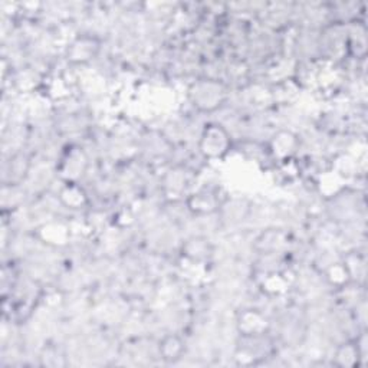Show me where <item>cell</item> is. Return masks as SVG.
I'll return each instance as SVG.
<instances>
[{
    "label": "cell",
    "mask_w": 368,
    "mask_h": 368,
    "mask_svg": "<svg viewBox=\"0 0 368 368\" xmlns=\"http://www.w3.org/2000/svg\"><path fill=\"white\" fill-rule=\"evenodd\" d=\"M189 97L197 109L203 112H212L223 105L227 93L225 85L220 84L219 81L203 79L190 88Z\"/></svg>",
    "instance_id": "cell-1"
},
{
    "label": "cell",
    "mask_w": 368,
    "mask_h": 368,
    "mask_svg": "<svg viewBox=\"0 0 368 368\" xmlns=\"http://www.w3.org/2000/svg\"><path fill=\"white\" fill-rule=\"evenodd\" d=\"M232 140L229 133L219 124L204 127L200 137V153L206 158H222L230 150Z\"/></svg>",
    "instance_id": "cell-2"
},
{
    "label": "cell",
    "mask_w": 368,
    "mask_h": 368,
    "mask_svg": "<svg viewBox=\"0 0 368 368\" xmlns=\"http://www.w3.org/2000/svg\"><path fill=\"white\" fill-rule=\"evenodd\" d=\"M100 52V42L95 37L83 36L78 37L68 48L66 58L72 64H87L93 61Z\"/></svg>",
    "instance_id": "cell-3"
},
{
    "label": "cell",
    "mask_w": 368,
    "mask_h": 368,
    "mask_svg": "<svg viewBox=\"0 0 368 368\" xmlns=\"http://www.w3.org/2000/svg\"><path fill=\"white\" fill-rule=\"evenodd\" d=\"M239 331L243 337L247 338H258L263 336L268 330V321L266 318L258 312V311H247L243 312L239 318Z\"/></svg>",
    "instance_id": "cell-4"
},
{
    "label": "cell",
    "mask_w": 368,
    "mask_h": 368,
    "mask_svg": "<svg viewBox=\"0 0 368 368\" xmlns=\"http://www.w3.org/2000/svg\"><path fill=\"white\" fill-rule=\"evenodd\" d=\"M219 198L213 191L209 190H201L198 193H194L189 200V209L197 215L213 213L219 209Z\"/></svg>",
    "instance_id": "cell-5"
},
{
    "label": "cell",
    "mask_w": 368,
    "mask_h": 368,
    "mask_svg": "<svg viewBox=\"0 0 368 368\" xmlns=\"http://www.w3.org/2000/svg\"><path fill=\"white\" fill-rule=\"evenodd\" d=\"M158 352L166 362H176L183 358L186 344L179 336H166L158 344Z\"/></svg>",
    "instance_id": "cell-6"
},
{
    "label": "cell",
    "mask_w": 368,
    "mask_h": 368,
    "mask_svg": "<svg viewBox=\"0 0 368 368\" xmlns=\"http://www.w3.org/2000/svg\"><path fill=\"white\" fill-rule=\"evenodd\" d=\"M61 200L68 209H81L87 204V194L75 182H68L61 191Z\"/></svg>",
    "instance_id": "cell-7"
},
{
    "label": "cell",
    "mask_w": 368,
    "mask_h": 368,
    "mask_svg": "<svg viewBox=\"0 0 368 368\" xmlns=\"http://www.w3.org/2000/svg\"><path fill=\"white\" fill-rule=\"evenodd\" d=\"M360 358H361V351L358 344L347 343L338 347V350L336 351L334 362L338 367H355L360 364Z\"/></svg>",
    "instance_id": "cell-8"
}]
</instances>
